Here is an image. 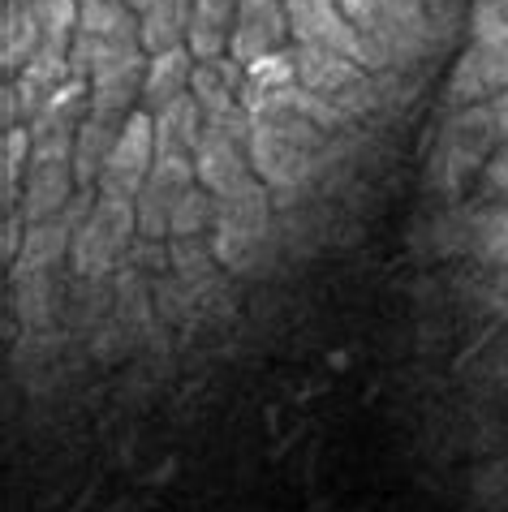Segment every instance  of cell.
<instances>
[{"label":"cell","instance_id":"cell-16","mask_svg":"<svg viewBox=\"0 0 508 512\" xmlns=\"http://www.w3.org/2000/svg\"><path fill=\"white\" fill-rule=\"evenodd\" d=\"M500 5H504V9H508V0H500Z\"/></svg>","mask_w":508,"mask_h":512},{"label":"cell","instance_id":"cell-4","mask_svg":"<svg viewBox=\"0 0 508 512\" xmlns=\"http://www.w3.org/2000/svg\"><path fill=\"white\" fill-rule=\"evenodd\" d=\"M293 48V26L285 0H237V26L229 56L237 65H259L267 56H280Z\"/></svg>","mask_w":508,"mask_h":512},{"label":"cell","instance_id":"cell-10","mask_svg":"<svg viewBox=\"0 0 508 512\" xmlns=\"http://www.w3.org/2000/svg\"><path fill=\"white\" fill-rule=\"evenodd\" d=\"M190 9L194 0H155L138 13V35H143V52L160 56L173 48H186L190 35Z\"/></svg>","mask_w":508,"mask_h":512},{"label":"cell","instance_id":"cell-7","mask_svg":"<svg viewBox=\"0 0 508 512\" xmlns=\"http://www.w3.org/2000/svg\"><path fill=\"white\" fill-rule=\"evenodd\" d=\"M233 26H237V0H194L186 52L194 61H220L233 48Z\"/></svg>","mask_w":508,"mask_h":512},{"label":"cell","instance_id":"cell-11","mask_svg":"<svg viewBox=\"0 0 508 512\" xmlns=\"http://www.w3.org/2000/svg\"><path fill=\"white\" fill-rule=\"evenodd\" d=\"M26 9L35 13V22L44 26L48 44H74L78 18H82V0H26Z\"/></svg>","mask_w":508,"mask_h":512},{"label":"cell","instance_id":"cell-1","mask_svg":"<svg viewBox=\"0 0 508 512\" xmlns=\"http://www.w3.org/2000/svg\"><path fill=\"white\" fill-rule=\"evenodd\" d=\"M138 233V211H134V198H108V194H95L87 203V216H82L78 233H74V259L78 272H108L112 263L125 254L130 237Z\"/></svg>","mask_w":508,"mask_h":512},{"label":"cell","instance_id":"cell-5","mask_svg":"<svg viewBox=\"0 0 508 512\" xmlns=\"http://www.w3.org/2000/svg\"><path fill=\"white\" fill-rule=\"evenodd\" d=\"M44 44H48L44 26L35 22V13L26 9V0H5V5H0V74L18 78Z\"/></svg>","mask_w":508,"mask_h":512},{"label":"cell","instance_id":"cell-2","mask_svg":"<svg viewBox=\"0 0 508 512\" xmlns=\"http://www.w3.org/2000/svg\"><path fill=\"white\" fill-rule=\"evenodd\" d=\"M194 186H199V168L190 155H160L147 177V186L138 190L134 211H138V237H168L173 229V211L181 207Z\"/></svg>","mask_w":508,"mask_h":512},{"label":"cell","instance_id":"cell-6","mask_svg":"<svg viewBox=\"0 0 508 512\" xmlns=\"http://www.w3.org/2000/svg\"><path fill=\"white\" fill-rule=\"evenodd\" d=\"M190 95L203 104L207 117L246 108V95H250L246 65H237L233 56H220V61H199V65H194V87H190Z\"/></svg>","mask_w":508,"mask_h":512},{"label":"cell","instance_id":"cell-15","mask_svg":"<svg viewBox=\"0 0 508 512\" xmlns=\"http://www.w3.org/2000/svg\"><path fill=\"white\" fill-rule=\"evenodd\" d=\"M82 5H100V0H82Z\"/></svg>","mask_w":508,"mask_h":512},{"label":"cell","instance_id":"cell-9","mask_svg":"<svg viewBox=\"0 0 508 512\" xmlns=\"http://www.w3.org/2000/svg\"><path fill=\"white\" fill-rule=\"evenodd\" d=\"M194 56L186 48H173V52H160V56H147V78H143V108L147 112H160L168 108L173 99L190 95L194 87Z\"/></svg>","mask_w":508,"mask_h":512},{"label":"cell","instance_id":"cell-13","mask_svg":"<svg viewBox=\"0 0 508 512\" xmlns=\"http://www.w3.org/2000/svg\"><path fill=\"white\" fill-rule=\"evenodd\" d=\"M487 181H491V190L500 194V207H508V142L487 160Z\"/></svg>","mask_w":508,"mask_h":512},{"label":"cell","instance_id":"cell-8","mask_svg":"<svg viewBox=\"0 0 508 512\" xmlns=\"http://www.w3.org/2000/svg\"><path fill=\"white\" fill-rule=\"evenodd\" d=\"M151 130H155V151L160 155H190L194 160L207 130V112L194 95H181L168 108L151 112Z\"/></svg>","mask_w":508,"mask_h":512},{"label":"cell","instance_id":"cell-14","mask_svg":"<svg viewBox=\"0 0 508 512\" xmlns=\"http://www.w3.org/2000/svg\"><path fill=\"white\" fill-rule=\"evenodd\" d=\"M487 117H491V130H496V134L508 142V91L491 99V104H487Z\"/></svg>","mask_w":508,"mask_h":512},{"label":"cell","instance_id":"cell-12","mask_svg":"<svg viewBox=\"0 0 508 512\" xmlns=\"http://www.w3.org/2000/svg\"><path fill=\"white\" fill-rule=\"evenodd\" d=\"M478 246H483L487 259H496V263H508V207H496V211H487L483 220H478Z\"/></svg>","mask_w":508,"mask_h":512},{"label":"cell","instance_id":"cell-3","mask_svg":"<svg viewBox=\"0 0 508 512\" xmlns=\"http://www.w3.org/2000/svg\"><path fill=\"white\" fill-rule=\"evenodd\" d=\"M160 160V151H155V130H151V112L138 108L130 121H125V130L117 138V147H112L104 173H100V186L95 194H108V198H138V190L147 186L151 168Z\"/></svg>","mask_w":508,"mask_h":512}]
</instances>
